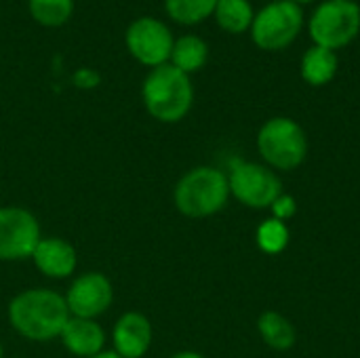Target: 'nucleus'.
I'll use <instances>...</instances> for the list:
<instances>
[{
	"mask_svg": "<svg viewBox=\"0 0 360 358\" xmlns=\"http://www.w3.org/2000/svg\"><path fill=\"white\" fill-rule=\"evenodd\" d=\"M308 34L316 46L338 53L360 34V4L354 0L321 2L308 21Z\"/></svg>",
	"mask_w": 360,
	"mask_h": 358,
	"instance_id": "5",
	"label": "nucleus"
},
{
	"mask_svg": "<svg viewBox=\"0 0 360 358\" xmlns=\"http://www.w3.org/2000/svg\"><path fill=\"white\" fill-rule=\"evenodd\" d=\"M257 245L264 253H270V255L285 251V247L289 245V228L285 226V222L276 217L266 219L257 228Z\"/></svg>",
	"mask_w": 360,
	"mask_h": 358,
	"instance_id": "20",
	"label": "nucleus"
},
{
	"mask_svg": "<svg viewBox=\"0 0 360 358\" xmlns=\"http://www.w3.org/2000/svg\"><path fill=\"white\" fill-rule=\"evenodd\" d=\"M63 298H65L70 317L97 321L114 304V285L103 272L89 270V272L78 274L70 283Z\"/></svg>",
	"mask_w": 360,
	"mask_h": 358,
	"instance_id": "10",
	"label": "nucleus"
},
{
	"mask_svg": "<svg viewBox=\"0 0 360 358\" xmlns=\"http://www.w3.org/2000/svg\"><path fill=\"white\" fill-rule=\"evenodd\" d=\"M27 11L42 27H61L74 13V0H27Z\"/></svg>",
	"mask_w": 360,
	"mask_h": 358,
	"instance_id": "19",
	"label": "nucleus"
},
{
	"mask_svg": "<svg viewBox=\"0 0 360 358\" xmlns=\"http://www.w3.org/2000/svg\"><path fill=\"white\" fill-rule=\"evenodd\" d=\"M89 358H122V357H118L114 350H101L99 354H95V357H89Z\"/></svg>",
	"mask_w": 360,
	"mask_h": 358,
	"instance_id": "24",
	"label": "nucleus"
},
{
	"mask_svg": "<svg viewBox=\"0 0 360 358\" xmlns=\"http://www.w3.org/2000/svg\"><path fill=\"white\" fill-rule=\"evenodd\" d=\"M72 82L78 87V89H95L99 82H101V76L97 70L93 68H78L74 74H72Z\"/></svg>",
	"mask_w": 360,
	"mask_h": 358,
	"instance_id": "21",
	"label": "nucleus"
},
{
	"mask_svg": "<svg viewBox=\"0 0 360 358\" xmlns=\"http://www.w3.org/2000/svg\"><path fill=\"white\" fill-rule=\"evenodd\" d=\"M38 272L51 281L70 279L78 268V253L72 243L61 236H42L32 255Z\"/></svg>",
	"mask_w": 360,
	"mask_h": 358,
	"instance_id": "12",
	"label": "nucleus"
},
{
	"mask_svg": "<svg viewBox=\"0 0 360 358\" xmlns=\"http://www.w3.org/2000/svg\"><path fill=\"white\" fill-rule=\"evenodd\" d=\"M304 27V11L291 0H274L262 6L251 23V40L262 51H283L293 44Z\"/></svg>",
	"mask_w": 360,
	"mask_h": 358,
	"instance_id": "6",
	"label": "nucleus"
},
{
	"mask_svg": "<svg viewBox=\"0 0 360 358\" xmlns=\"http://www.w3.org/2000/svg\"><path fill=\"white\" fill-rule=\"evenodd\" d=\"M230 196L249 209H270L283 194V184L278 175L259 162L236 160L228 173Z\"/></svg>",
	"mask_w": 360,
	"mask_h": 358,
	"instance_id": "7",
	"label": "nucleus"
},
{
	"mask_svg": "<svg viewBox=\"0 0 360 358\" xmlns=\"http://www.w3.org/2000/svg\"><path fill=\"white\" fill-rule=\"evenodd\" d=\"M171 358H205L200 352H194V350H179L175 352Z\"/></svg>",
	"mask_w": 360,
	"mask_h": 358,
	"instance_id": "23",
	"label": "nucleus"
},
{
	"mask_svg": "<svg viewBox=\"0 0 360 358\" xmlns=\"http://www.w3.org/2000/svg\"><path fill=\"white\" fill-rule=\"evenodd\" d=\"M0 358H4V348H2V344H0Z\"/></svg>",
	"mask_w": 360,
	"mask_h": 358,
	"instance_id": "26",
	"label": "nucleus"
},
{
	"mask_svg": "<svg viewBox=\"0 0 360 358\" xmlns=\"http://www.w3.org/2000/svg\"><path fill=\"white\" fill-rule=\"evenodd\" d=\"M11 329L27 342H51L59 340L70 310L65 298L59 291L46 287H32L17 293L6 308Z\"/></svg>",
	"mask_w": 360,
	"mask_h": 358,
	"instance_id": "1",
	"label": "nucleus"
},
{
	"mask_svg": "<svg viewBox=\"0 0 360 358\" xmlns=\"http://www.w3.org/2000/svg\"><path fill=\"white\" fill-rule=\"evenodd\" d=\"M217 0H165L167 15L179 25H196L215 13Z\"/></svg>",
	"mask_w": 360,
	"mask_h": 358,
	"instance_id": "18",
	"label": "nucleus"
},
{
	"mask_svg": "<svg viewBox=\"0 0 360 358\" xmlns=\"http://www.w3.org/2000/svg\"><path fill=\"white\" fill-rule=\"evenodd\" d=\"M270 209L274 211V217H276V219L285 222V219H289V217L295 213V200H293L291 196L281 194V196L276 198V203H274Z\"/></svg>",
	"mask_w": 360,
	"mask_h": 358,
	"instance_id": "22",
	"label": "nucleus"
},
{
	"mask_svg": "<svg viewBox=\"0 0 360 358\" xmlns=\"http://www.w3.org/2000/svg\"><path fill=\"white\" fill-rule=\"evenodd\" d=\"M154 342V329L146 314L129 310L112 329V350L122 358H143Z\"/></svg>",
	"mask_w": 360,
	"mask_h": 358,
	"instance_id": "11",
	"label": "nucleus"
},
{
	"mask_svg": "<svg viewBox=\"0 0 360 358\" xmlns=\"http://www.w3.org/2000/svg\"><path fill=\"white\" fill-rule=\"evenodd\" d=\"M291 2H295V4L302 6V4H308V2H314V0H291Z\"/></svg>",
	"mask_w": 360,
	"mask_h": 358,
	"instance_id": "25",
	"label": "nucleus"
},
{
	"mask_svg": "<svg viewBox=\"0 0 360 358\" xmlns=\"http://www.w3.org/2000/svg\"><path fill=\"white\" fill-rule=\"evenodd\" d=\"M257 152L272 171H293L308 156L306 131L293 118H270L257 133Z\"/></svg>",
	"mask_w": 360,
	"mask_h": 358,
	"instance_id": "4",
	"label": "nucleus"
},
{
	"mask_svg": "<svg viewBox=\"0 0 360 358\" xmlns=\"http://www.w3.org/2000/svg\"><path fill=\"white\" fill-rule=\"evenodd\" d=\"M40 238V224L30 209L0 207V262L32 260Z\"/></svg>",
	"mask_w": 360,
	"mask_h": 358,
	"instance_id": "9",
	"label": "nucleus"
},
{
	"mask_svg": "<svg viewBox=\"0 0 360 358\" xmlns=\"http://www.w3.org/2000/svg\"><path fill=\"white\" fill-rule=\"evenodd\" d=\"M338 68H340L338 53L329 51V49H323V46H316V44H312L304 53L302 63H300L302 78L310 87H325V84H329L335 78Z\"/></svg>",
	"mask_w": 360,
	"mask_h": 358,
	"instance_id": "14",
	"label": "nucleus"
},
{
	"mask_svg": "<svg viewBox=\"0 0 360 358\" xmlns=\"http://www.w3.org/2000/svg\"><path fill=\"white\" fill-rule=\"evenodd\" d=\"M105 331L97 321L91 319H78V317H70L59 342L63 344V348L78 358H89L99 354L101 350H105Z\"/></svg>",
	"mask_w": 360,
	"mask_h": 358,
	"instance_id": "13",
	"label": "nucleus"
},
{
	"mask_svg": "<svg viewBox=\"0 0 360 358\" xmlns=\"http://www.w3.org/2000/svg\"><path fill=\"white\" fill-rule=\"evenodd\" d=\"M213 17L224 32L245 34L251 30L255 8L249 0H217Z\"/></svg>",
	"mask_w": 360,
	"mask_h": 358,
	"instance_id": "17",
	"label": "nucleus"
},
{
	"mask_svg": "<svg viewBox=\"0 0 360 358\" xmlns=\"http://www.w3.org/2000/svg\"><path fill=\"white\" fill-rule=\"evenodd\" d=\"M207 59H209V44L196 34H184L175 38L169 63L190 76L202 70Z\"/></svg>",
	"mask_w": 360,
	"mask_h": 358,
	"instance_id": "15",
	"label": "nucleus"
},
{
	"mask_svg": "<svg viewBox=\"0 0 360 358\" xmlns=\"http://www.w3.org/2000/svg\"><path fill=\"white\" fill-rule=\"evenodd\" d=\"M230 198L228 175L215 167L190 169L173 190V203L177 211L192 219H202L219 213Z\"/></svg>",
	"mask_w": 360,
	"mask_h": 358,
	"instance_id": "3",
	"label": "nucleus"
},
{
	"mask_svg": "<svg viewBox=\"0 0 360 358\" xmlns=\"http://www.w3.org/2000/svg\"><path fill=\"white\" fill-rule=\"evenodd\" d=\"M124 44L135 61L154 70L169 63L175 36L165 21L143 15L129 23L124 32Z\"/></svg>",
	"mask_w": 360,
	"mask_h": 358,
	"instance_id": "8",
	"label": "nucleus"
},
{
	"mask_svg": "<svg viewBox=\"0 0 360 358\" xmlns=\"http://www.w3.org/2000/svg\"><path fill=\"white\" fill-rule=\"evenodd\" d=\"M141 101L146 112L165 124L184 120L194 103V84L188 74L165 63L148 72L141 84Z\"/></svg>",
	"mask_w": 360,
	"mask_h": 358,
	"instance_id": "2",
	"label": "nucleus"
},
{
	"mask_svg": "<svg viewBox=\"0 0 360 358\" xmlns=\"http://www.w3.org/2000/svg\"><path fill=\"white\" fill-rule=\"evenodd\" d=\"M257 331H259L264 344L278 350V352H285V350L293 348L295 342H297V333H295L293 323L287 317H283L281 312H274V310H268V312H264L259 317Z\"/></svg>",
	"mask_w": 360,
	"mask_h": 358,
	"instance_id": "16",
	"label": "nucleus"
}]
</instances>
